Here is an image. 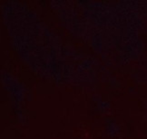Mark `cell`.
<instances>
[]
</instances>
